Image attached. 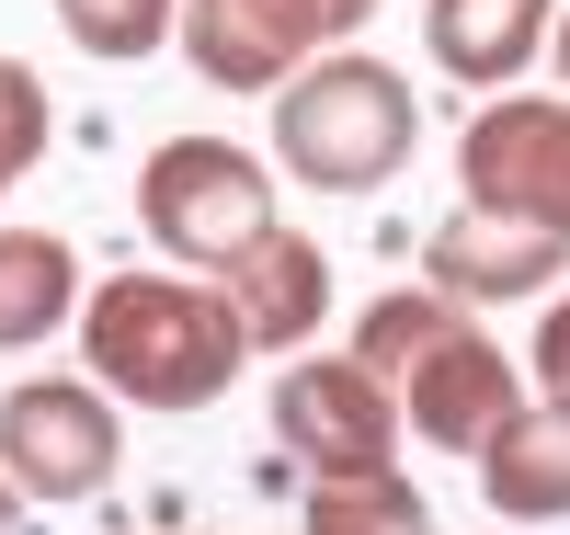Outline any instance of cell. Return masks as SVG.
Here are the masks:
<instances>
[{"mask_svg": "<svg viewBox=\"0 0 570 535\" xmlns=\"http://www.w3.org/2000/svg\"><path fill=\"white\" fill-rule=\"evenodd\" d=\"M252 365V330L206 274H115L80 297V376H104L126 410H217Z\"/></svg>", "mask_w": 570, "mask_h": 535, "instance_id": "1", "label": "cell"}, {"mask_svg": "<svg viewBox=\"0 0 570 535\" xmlns=\"http://www.w3.org/2000/svg\"><path fill=\"white\" fill-rule=\"evenodd\" d=\"M354 354L400 399V422L422 445H445V456H480L491 433L537 399V387L502 365V343L480 330V308L445 297V285H389V297L354 319Z\"/></svg>", "mask_w": 570, "mask_h": 535, "instance_id": "2", "label": "cell"}, {"mask_svg": "<svg viewBox=\"0 0 570 535\" xmlns=\"http://www.w3.org/2000/svg\"><path fill=\"white\" fill-rule=\"evenodd\" d=\"M411 149H422V91L389 58L331 46L274 91V160L308 194H376V182H400Z\"/></svg>", "mask_w": 570, "mask_h": 535, "instance_id": "3", "label": "cell"}, {"mask_svg": "<svg viewBox=\"0 0 570 535\" xmlns=\"http://www.w3.org/2000/svg\"><path fill=\"white\" fill-rule=\"evenodd\" d=\"M137 228L160 239L183 274H228L274 228V171L228 137H160L137 171Z\"/></svg>", "mask_w": 570, "mask_h": 535, "instance_id": "4", "label": "cell"}, {"mask_svg": "<svg viewBox=\"0 0 570 535\" xmlns=\"http://www.w3.org/2000/svg\"><path fill=\"white\" fill-rule=\"evenodd\" d=\"M115 456H126V422H115L104 376H12L0 387V478L35 513L91 502L115 478Z\"/></svg>", "mask_w": 570, "mask_h": 535, "instance_id": "5", "label": "cell"}, {"mask_svg": "<svg viewBox=\"0 0 570 535\" xmlns=\"http://www.w3.org/2000/svg\"><path fill=\"white\" fill-rule=\"evenodd\" d=\"M376 0H183L171 46L195 58L206 91H240V103H274L308 58H331Z\"/></svg>", "mask_w": 570, "mask_h": 535, "instance_id": "6", "label": "cell"}, {"mask_svg": "<svg viewBox=\"0 0 570 535\" xmlns=\"http://www.w3.org/2000/svg\"><path fill=\"white\" fill-rule=\"evenodd\" d=\"M456 194L570 239V91H491L456 126Z\"/></svg>", "mask_w": 570, "mask_h": 535, "instance_id": "7", "label": "cell"}, {"mask_svg": "<svg viewBox=\"0 0 570 535\" xmlns=\"http://www.w3.org/2000/svg\"><path fill=\"white\" fill-rule=\"evenodd\" d=\"M274 445L308 456V478L331 467H389L400 456V399L365 376V354H285L274 376Z\"/></svg>", "mask_w": 570, "mask_h": 535, "instance_id": "8", "label": "cell"}, {"mask_svg": "<svg viewBox=\"0 0 570 535\" xmlns=\"http://www.w3.org/2000/svg\"><path fill=\"white\" fill-rule=\"evenodd\" d=\"M559 262H570L559 228L491 217V206H456L434 239H422V285H445V297H468V308H513V297H537V285H559Z\"/></svg>", "mask_w": 570, "mask_h": 535, "instance_id": "9", "label": "cell"}, {"mask_svg": "<svg viewBox=\"0 0 570 535\" xmlns=\"http://www.w3.org/2000/svg\"><path fill=\"white\" fill-rule=\"evenodd\" d=\"M217 285H228V308H240L252 354H274V365H285V354H308V343H320V319H331V251H320L308 228H285V217H274V228H263Z\"/></svg>", "mask_w": 570, "mask_h": 535, "instance_id": "10", "label": "cell"}, {"mask_svg": "<svg viewBox=\"0 0 570 535\" xmlns=\"http://www.w3.org/2000/svg\"><path fill=\"white\" fill-rule=\"evenodd\" d=\"M559 34V0H434L422 12V46H434V69L468 80V91H513Z\"/></svg>", "mask_w": 570, "mask_h": 535, "instance_id": "11", "label": "cell"}, {"mask_svg": "<svg viewBox=\"0 0 570 535\" xmlns=\"http://www.w3.org/2000/svg\"><path fill=\"white\" fill-rule=\"evenodd\" d=\"M468 467L502 524H570V399H525Z\"/></svg>", "mask_w": 570, "mask_h": 535, "instance_id": "12", "label": "cell"}, {"mask_svg": "<svg viewBox=\"0 0 570 535\" xmlns=\"http://www.w3.org/2000/svg\"><path fill=\"white\" fill-rule=\"evenodd\" d=\"M80 251L58 228H0V354H35L58 343V330H80Z\"/></svg>", "mask_w": 570, "mask_h": 535, "instance_id": "13", "label": "cell"}, {"mask_svg": "<svg viewBox=\"0 0 570 535\" xmlns=\"http://www.w3.org/2000/svg\"><path fill=\"white\" fill-rule=\"evenodd\" d=\"M308 535H434V502L400 467H331L308 478Z\"/></svg>", "mask_w": 570, "mask_h": 535, "instance_id": "14", "label": "cell"}, {"mask_svg": "<svg viewBox=\"0 0 570 535\" xmlns=\"http://www.w3.org/2000/svg\"><path fill=\"white\" fill-rule=\"evenodd\" d=\"M171 23H183V0H58V34L80 46V58H104V69L160 58Z\"/></svg>", "mask_w": 570, "mask_h": 535, "instance_id": "15", "label": "cell"}, {"mask_svg": "<svg viewBox=\"0 0 570 535\" xmlns=\"http://www.w3.org/2000/svg\"><path fill=\"white\" fill-rule=\"evenodd\" d=\"M35 160H46V80L23 58H0V194H12Z\"/></svg>", "mask_w": 570, "mask_h": 535, "instance_id": "16", "label": "cell"}, {"mask_svg": "<svg viewBox=\"0 0 570 535\" xmlns=\"http://www.w3.org/2000/svg\"><path fill=\"white\" fill-rule=\"evenodd\" d=\"M537 399H570V297H559L548 330H537Z\"/></svg>", "mask_w": 570, "mask_h": 535, "instance_id": "17", "label": "cell"}, {"mask_svg": "<svg viewBox=\"0 0 570 535\" xmlns=\"http://www.w3.org/2000/svg\"><path fill=\"white\" fill-rule=\"evenodd\" d=\"M0 535H23V491H12V478H0Z\"/></svg>", "mask_w": 570, "mask_h": 535, "instance_id": "18", "label": "cell"}, {"mask_svg": "<svg viewBox=\"0 0 570 535\" xmlns=\"http://www.w3.org/2000/svg\"><path fill=\"white\" fill-rule=\"evenodd\" d=\"M548 58H559V80H570V0H559V34H548Z\"/></svg>", "mask_w": 570, "mask_h": 535, "instance_id": "19", "label": "cell"}]
</instances>
